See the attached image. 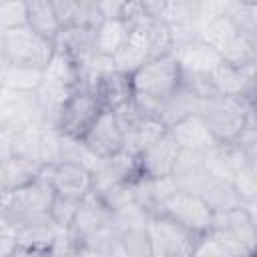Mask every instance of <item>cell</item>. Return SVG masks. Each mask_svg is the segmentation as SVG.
Returning <instances> with one entry per match:
<instances>
[{"label":"cell","instance_id":"obj_39","mask_svg":"<svg viewBox=\"0 0 257 257\" xmlns=\"http://www.w3.org/2000/svg\"><path fill=\"white\" fill-rule=\"evenodd\" d=\"M18 249L16 237L8 233H0V257H12Z\"/></svg>","mask_w":257,"mask_h":257},{"label":"cell","instance_id":"obj_19","mask_svg":"<svg viewBox=\"0 0 257 257\" xmlns=\"http://www.w3.org/2000/svg\"><path fill=\"white\" fill-rule=\"evenodd\" d=\"M207 177L209 175H207V169H205L203 153H191V151H181L179 153L177 163H175L173 173H171V179H173L177 191L199 195Z\"/></svg>","mask_w":257,"mask_h":257},{"label":"cell","instance_id":"obj_33","mask_svg":"<svg viewBox=\"0 0 257 257\" xmlns=\"http://www.w3.org/2000/svg\"><path fill=\"white\" fill-rule=\"evenodd\" d=\"M40 131L42 128H26L16 133L12 141V155L40 163Z\"/></svg>","mask_w":257,"mask_h":257},{"label":"cell","instance_id":"obj_40","mask_svg":"<svg viewBox=\"0 0 257 257\" xmlns=\"http://www.w3.org/2000/svg\"><path fill=\"white\" fill-rule=\"evenodd\" d=\"M12 257H46L44 251H36V249H26V247H18L16 253Z\"/></svg>","mask_w":257,"mask_h":257},{"label":"cell","instance_id":"obj_4","mask_svg":"<svg viewBox=\"0 0 257 257\" xmlns=\"http://www.w3.org/2000/svg\"><path fill=\"white\" fill-rule=\"evenodd\" d=\"M52 54H54V42L42 38L28 26H20L4 32L6 64L44 70Z\"/></svg>","mask_w":257,"mask_h":257},{"label":"cell","instance_id":"obj_13","mask_svg":"<svg viewBox=\"0 0 257 257\" xmlns=\"http://www.w3.org/2000/svg\"><path fill=\"white\" fill-rule=\"evenodd\" d=\"M110 221H112V211L100 201L98 195H94L90 191L80 201L76 217H74L68 233L76 243H82V241H86V239H90L102 231L112 229Z\"/></svg>","mask_w":257,"mask_h":257},{"label":"cell","instance_id":"obj_2","mask_svg":"<svg viewBox=\"0 0 257 257\" xmlns=\"http://www.w3.org/2000/svg\"><path fill=\"white\" fill-rule=\"evenodd\" d=\"M52 189L44 175L32 181L26 187L6 191L0 195V213L16 227V231L24 225L34 223H50L48 211L52 203Z\"/></svg>","mask_w":257,"mask_h":257},{"label":"cell","instance_id":"obj_20","mask_svg":"<svg viewBox=\"0 0 257 257\" xmlns=\"http://www.w3.org/2000/svg\"><path fill=\"white\" fill-rule=\"evenodd\" d=\"M52 6L60 28H72V26L96 28L102 22L98 6L92 0H52Z\"/></svg>","mask_w":257,"mask_h":257},{"label":"cell","instance_id":"obj_11","mask_svg":"<svg viewBox=\"0 0 257 257\" xmlns=\"http://www.w3.org/2000/svg\"><path fill=\"white\" fill-rule=\"evenodd\" d=\"M209 84L215 94L221 96H241L255 100V64L253 66H233L221 60L209 74Z\"/></svg>","mask_w":257,"mask_h":257},{"label":"cell","instance_id":"obj_27","mask_svg":"<svg viewBox=\"0 0 257 257\" xmlns=\"http://www.w3.org/2000/svg\"><path fill=\"white\" fill-rule=\"evenodd\" d=\"M42 84V70L28 68V66H12L6 64L2 70V86L12 92H36Z\"/></svg>","mask_w":257,"mask_h":257},{"label":"cell","instance_id":"obj_10","mask_svg":"<svg viewBox=\"0 0 257 257\" xmlns=\"http://www.w3.org/2000/svg\"><path fill=\"white\" fill-rule=\"evenodd\" d=\"M44 179L48 181L54 195L68 199H84L92 191V175L88 169L76 163H56L42 169Z\"/></svg>","mask_w":257,"mask_h":257},{"label":"cell","instance_id":"obj_30","mask_svg":"<svg viewBox=\"0 0 257 257\" xmlns=\"http://www.w3.org/2000/svg\"><path fill=\"white\" fill-rule=\"evenodd\" d=\"M149 213L139 205V203H128L116 211H112V221H110V227L116 235L124 233V231H131V229H143L147 227V221H149Z\"/></svg>","mask_w":257,"mask_h":257},{"label":"cell","instance_id":"obj_16","mask_svg":"<svg viewBox=\"0 0 257 257\" xmlns=\"http://www.w3.org/2000/svg\"><path fill=\"white\" fill-rule=\"evenodd\" d=\"M183 72V78H205L221 62V56L205 42L195 40L171 52Z\"/></svg>","mask_w":257,"mask_h":257},{"label":"cell","instance_id":"obj_5","mask_svg":"<svg viewBox=\"0 0 257 257\" xmlns=\"http://www.w3.org/2000/svg\"><path fill=\"white\" fill-rule=\"evenodd\" d=\"M147 235L151 257H191L197 243V235L189 233L185 227L173 219L155 213L147 221Z\"/></svg>","mask_w":257,"mask_h":257},{"label":"cell","instance_id":"obj_26","mask_svg":"<svg viewBox=\"0 0 257 257\" xmlns=\"http://www.w3.org/2000/svg\"><path fill=\"white\" fill-rule=\"evenodd\" d=\"M165 133H167V126L163 124L161 118L143 114L141 120L124 135V149L131 151V153H135V155H139L143 149H147L149 145H153Z\"/></svg>","mask_w":257,"mask_h":257},{"label":"cell","instance_id":"obj_9","mask_svg":"<svg viewBox=\"0 0 257 257\" xmlns=\"http://www.w3.org/2000/svg\"><path fill=\"white\" fill-rule=\"evenodd\" d=\"M153 24H155V20L151 18V20H147L139 26H133L128 30L126 42L112 56L116 70H120L124 74H133L145 62L157 58L155 48H153Z\"/></svg>","mask_w":257,"mask_h":257},{"label":"cell","instance_id":"obj_41","mask_svg":"<svg viewBox=\"0 0 257 257\" xmlns=\"http://www.w3.org/2000/svg\"><path fill=\"white\" fill-rule=\"evenodd\" d=\"M4 90V86H2V74H0V92Z\"/></svg>","mask_w":257,"mask_h":257},{"label":"cell","instance_id":"obj_31","mask_svg":"<svg viewBox=\"0 0 257 257\" xmlns=\"http://www.w3.org/2000/svg\"><path fill=\"white\" fill-rule=\"evenodd\" d=\"M231 185H233V189L239 195L243 205L245 203H257V167H255V161L241 165L233 173Z\"/></svg>","mask_w":257,"mask_h":257},{"label":"cell","instance_id":"obj_12","mask_svg":"<svg viewBox=\"0 0 257 257\" xmlns=\"http://www.w3.org/2000/svg\"><path fill=\"white\" fill-rule=\"evenodd\" d=\"M80 143L90 155H94L100 161H106L124 149V135L114 114L108 110H102Z\"/></svg>","mask_w":257,"mask_h":257},{"label":"cell","instance_id":"obj_25","mask_svg":"<svg viewBox=\"0 0 257 257\" xmlns=\"http://www.w3.org/2000/svg\"><path fill=\"white\" fill-rule=\"evenodd\" d=\"M128 30L131 28L120 18L102 20L94 28V52L104 54V56H114L126 42Z\"/></svg>","mask_w":257,"mask_h":257},{"label":"cell","instance_id":"obj_23","mask_svg":"<svg viewBox=\"0 0 257 257\" xmlns=\"http://www.w3.org/2000/svg\"><path fill=\"white\" fill-rule=\"evenodd\" d=\"M26 26L32 28L42 38L54 42L60 32L58 18L54 14L52 0H32L26 2Z\"/></svg>","mask_w":257,"mask_h":257},{"label":"cell","instance_id":"obj_1","mask_svg":"<svg viewBox=\"0 0 257 257\" xmlns=\"http://www.w3.org/2000/svg\"><path fill=\"white\" fill-rule=\"evenodd\" d=\"M199 116L205 120L217 145H233L241 133L255 122V100L211 94L201 98Z\"/></svg>","mask_w":257,"mask_h":257},{"label":"cell","instance_id":"obj_14","mask_svg":"<svg viewBox=\"0 0 257 257\" xmlns=\"http://www.w3.org/2000/svg\"><path fill=\"white\" fill-rule=\"evenodd\" d=\"M179 153H181L179 145L175 143V139L167 131L161 139H157L153 145H149L147 149H143L137 155L139 177H147V179L171 177Z\"/></svg>","mask_w":257,"mask_h":257},{"label":"cell","instance_id":"obj_21","mask_svg":"<svg viewBox=\"0 0 257 257\" xmlns=\"http://www.w3.org/2000/svg\"><path fill=\"white\" fill-rule=\"evenodd\" d=\"M42 165L24 157H16V155H8L4 159H0V185L6 191H14L20 187L30 185L32 181H36L42 173Z\"/></svg>","mask_w":257,"mask_h":257},{"label":"cell","instance_id":"obj_36","mask_svg":"<svg viewBox=\"0 0 257 257\" xmlns=\"http://www.w3.org/2000/svg\"><path fill=\"white\" fill-rule=\"evenodd\" d=\"M100 197V201L110 209V211H116L128 203L135 201L133 197V189H131V181H118L110 187H106L102 193H94Z\"/></svg>","mask_w":257,"mask_h":257},{"label":"cell","instance_id":"obj_24","mask_svg":"<svg viewBox=\"0 0 257 257\" xmlns=\"http://www.w3.org/2000/svg\"><path fill=\"white\" fill-rule=\"evenodd\" d=\"M199 104H201V96H197L189 86L181 84V88L163 104L161 120L169 128V126H173L175 122H179L187 116L199 114Z\"/></svg>","mask_w":257,"mask_h":257},{"label":"cell","instance_id":"obj_35","mask_svg":"<svg viewBox=\"0 0 257 257\" xmlns=\"http://www.w3.org/2000/svg\"><path fill=\"white\" fill-rule=\"evenodd\" d=\"M118 239H120V245H122L126 257H151L147 227L124 231L118 235Z\"/></svg>","mask_w":257,"mask_h":257},{"label":"cell","instance_id":"obj_34","mask_svg":"<svg viewBox=\"0 0 257 257\" xmlns=\"http://www.w3.org/2000/svg\"><path fill=\"white\" fill-rule=\"evenodd\" d=\"M60 145H62V135L56 128L40 131V163H42V167H52V165L60 163Z\"/></svg>","mask_w":257,"mask_h":257},{"label":"cell","instance_id":"obj_37","mask_svg":"<svg viewBox=\"0 0 257 257\" xmlns=\"http://www.w3.org/2000/svg\"><path fill=\"white\" fill-rule=\"evenodd\" d=\"M20 26H26V2H0V28L6 32Z\"/></svg>","mask_w":257,"mask_h":257},{"label":"cell","instance_id":"obj_32","mask_svg":"<svg viewBox=\"0 0 257 257\" xmlns=\"http://www.w3.org/2000/svg\"><path fill=\"white\" fill-rule=\"evenodd\" d=\"M80 201L68 199V197H60V195H52V203H50V211H48L50 223L58 231H68L72 221H74V217H76Z\"/></svg>","mask_w":257,"mask_h":257},{"label":"cell","instance_id":"obj_29","mask_svg":"<svg viewBox=\"0 0 257 257\" xmlns=\"http://www.w3.org/2000/svg\"><path fill=\"white\" fill-rule=\"evenodd\" d=\"M225 16L233 26L247 38L257 40V4L249 2H227Z\"/></svg>","mask_w":257,"mask_h":257},{"label":"cell","instance_id":"obj_18","mask_svg":"<svg viewBox=\"0 0 257 257\" xmlns=\"http://www.w3.org/2000/svg\"><path fill=\"white\" fill-rule=\"evenodd\" d=\"M54 50H60L68 58H72L80 66V72H82L86 62L94 54V28H86V26L60 28L58 36L54 38Z\"/></svg>","mask_w":257,"mask_h":257},{"label":"cell","instance_id":"obj_28","mask_svg":"<svg viewBox=\"0 0 257 257\" xmlns=\"http://www.w3.org/2000/svg\"><path fill=\"white\" fill-rule=\"evenodd\" d=\"M56 235H58V229L52 223H34V225H24L16 231V243L18 247L46 253L54 243Z\"/></svg>","mask_w":257,"mask_h":257},{"label":"cell","instance_id":"obj_22","mask_svg":"<svg viewBox=\"0 0 257 257\" xmlns=\"http://www.w3.org/2000/svg\"><path fill=\"white\" fill-rule=\"evenodd\" d=\"M199 197L205 201V205L213 211V213H223V211H231L241 207V199L235 193L231 181L225 179H215V177H207V181L203 183Z\"/></svg>","mask_w":257,"mask_h":257},{"label":"cell","instance_id":"obj_17","mask_svg":"<svg viewBox=\"0 0 257 257\" xmlns=\"http://www.w3.org/2000/svg\"><path fill=\"white\" fill-rule=\"evenodd\" d=\"M169 135L175 139V143L179 145L181 151H191V153H207L213 147H217L211 131L207 128L205 120L199 114L187 116L179 122H175L173 126L167 128Z\"/></svg>","mask_w":257,"mask_h":257},{"label":"cell","instance_id":"obj_6","mask_svg":"<svg viewBox=\"0 0 257 257\" xmlns=\"http://www.w3.org/2000/svg\"><path fill=\"white\" fill-rule=\"evenodd\" d=\"M102 112L94 94L86 88H76L62 104L56 120V131L68 139L82 141L88 128L94 124L98 114Z\"/></svg>","mask_w":257,"mask_h":257},{"label":"cell","instance_id":"obj_3","mask_svg":"<svg viewBox=\"0 0 257 257\" xmlns=\"http://www.w3.org/2000/svg\"><path fill=\"white\" fill-rule=\"evenodd\" d=\"M135 96L149 98L157 104H165L183 84V72L173 54H165L145 62L131 74Z\"/></svg>","mask_w":257,"mask_h":257},{"label":"cell","instance_id":"obj_7","mask_svg":"<svg viewBox=\"0 0 257 257\" xmlns=\"http://www.w3.org/2000/svg\"><path fill=\"white\" fill-rule=\"evenodd\" d=\"M0 126L12 133H20L26 128H46L44 112L36 94L12 92L4 88L0 92Z\"/></svg>","mask_w":257,"mask_h":257},{"label":"cell","instance_id":"obj_8","mask_svg":"<svg viewBox=\"0 0 257 257\" xmlns=\"http://www.w3.org/2000/svg\"><path fill=\"white\" fill-rule=\"evenodd\" d=\"M159 213L173 219L175 223H179L197 237L207 235L213 221V211L205 205V201L199 195L183 193V191H177L173 197H169L161 205Z\"/></svg>","mask_w":257,"mask_h":257},{"label":"cell","instance_id":"obj_15","mask_svg":"<svg viewBox=\"0 0 257 257\" xmlns=\"http://www.w3.org/2000/svg\"><path fill=\"white\" fill-rule=\"evenodd\" d=\"M88 90L98 100L100 108L108 110V112H114L116 108L124 106L135 96L131 74H124L120 70H110V72L100 74L98 78H94L90 82Z\"/></svg>","mask_w":257,"mask_h":257},{"label":"cell","instance_id":"obj_38","mask_svg":"<svg viewBox=\"0 0 257 257\" xmlns=\"http://www.w3.org/2000/svg\"><path fill=\"white\" fill-rule=\"evenodd\" d=\"M96 6H98V12H100V18L102 20H114V18H120L124 2L104 0V2H96Z\"/></svg>","mask_w":257,"mask_h":257}]
</instances>
